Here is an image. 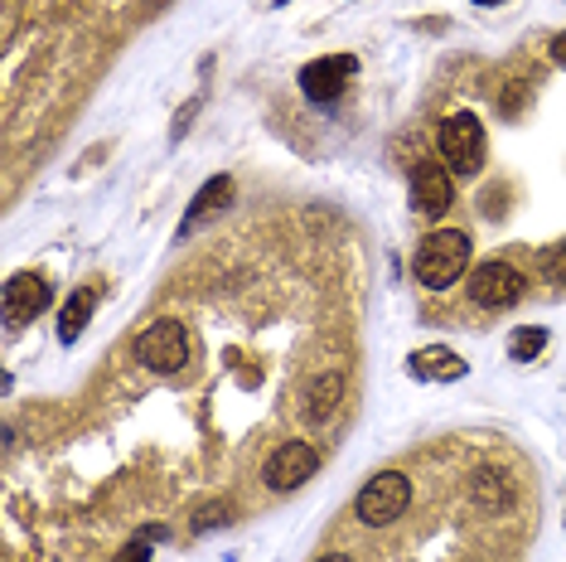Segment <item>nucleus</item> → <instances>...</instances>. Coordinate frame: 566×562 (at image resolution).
I'll use <instances>...</instances> for the list:
<instances>
[{"mask_svg": "<svg viewBox=\"0 0 566 562\" xmlns=\"http://www.w3.org/2000/svg\"><path fill=\"white\" fill-rule=\"evenodd\" d=\"M354 69H358V63H354L349 54H329V59L305 63V69H301V93L311 97V102L339 97V93H344V83L354 79Z\"/></svg>", "mask_w": 566, "mask_h": 562, "instance_id": "0eeeda50", "label": "nucleus"}, {"mask_svg": "<svg viewBox=\"0 0 566 562\" xmlns=\"http://www.w3.org/2000/svg\"><path fill=\"white\" fill-rule=\"evenodd\" d=\"M552 59H557L562 69H566V34H557V44H552Z\"/></svg>", "mask_w": 566, "mask_h": 562, "instance_id": "f3484780", "label": "nucleus"}, {"mask_svg": "<svg viewBox=\"0 0 566 562\" xmlns=\"http://www.w3.org/2000/svg\"><path fill=\"white\" fill-rule=\"evenodd\" d=\"M315 470H319L315 446H305V441H286V446H276L272 461H266V485L286 495V490H301V485L311 480Z\"/></svg>", "mask_w": 566, "mask_h": 562, "instance_id": "423d86ee", "label": "nucleus"}, {"mask_svg": "<svg viewBox=\"0 0 566 562\" xmlns=\"http://www.w3.org/2000/svg\"><path fill=\"white\" fill-rule=\"evenodd\" d=\"M93 305H97V291L93 287H83L78 296H73L69 305H63V321H59V340L63 344H73L87 330V315H93Z\"/></svg>", "mask_w": 566, "mask_h": 562, "instance_id": "f8f14e48", "label": "nucleus"}, {"mask_svg": "<svg viewBox=\"0 0 566 562\" xmlns=\"http://www.w3.org/2000/svg\"><path fill=\"white\" fill-rule=\"evenodd\" d=\"M470 248H474V242H470L465 233H460V228H441V233L421 238V248H417V262H411V272H417V281H427L431 291H441V287H450V281L465 277V267H470Z\"/></svg>", "mask_w": 566, "mask_h": 562, "instance_id": "f257e3e1", "label": "nucleus"}, {"mask_svg": "<svg viewBox=\"0 0 566 562\" xmlns=\"http://www.w3.org/2000/svg\"><path fill=\"white\" fill-rule=\"evenodd\" d=\"M543 277L547 281H566V242H562V248H547L543 252Z\"/></svg>", "mask_w": 566, "mask_h": 562, "instance_id": "2eb2a0df", "label": "nucleus"}, {"mask_svg": "<svg viewBox=\"0 0 566 562\" xmlns=\"http://www.w3.org/2000/svg\"><path fill=\"white\" fill-rule=\"evenodd\" d=\"M543 350H547V330H537V325H523L509 335V360H518V364H533Z\"/></svg>", "mask_w": 566, "mask_h": 562, "instance_id": "ddd939ff", "label": "nucleus"}, {"mask_svg": "<svg viewBox=\"0 0 566 562\" xmlns=\"http://www.w3.org/2000/svg\"><path fill=\"white\" fill-rule=\"evenodd\" d=\"M319 562H349V558H344V553H329V558H319Z\"/></svg>", "mask_w": 566, "mask_h": 562, "instance_id": "a211bd4d", "label": "nucleus"}, {"mask_svg": "<svg viewBox=\"0 0 566 562\" xmlns=\"http://www.w3.org/2000/svg\"><path fill=\"white\" fill-rule=\"evenodd\" d=\"M465 287H470V301L484 305V311H509V305L523 301V272L509 262H480Z\"/></svg>", "mask_w": 566, "mask_h": 562, "instance_id": "39448f33", "label": "nucleus"}, {"mask_svg": "<svg viewBox=\"0 0 566 562\" xmlns=\"http://www.w3.org/2000/svg\"><path fill=\"white\" fill-rule=\"evenodd\" d=\"M411 374H417V378H436V383H455V378H465V360H455L450 350L431 344V350L411 354Z\"/></svg>", "mask_w": 566, "mask_h": 562, "instance_id": "9b49d317", "label": "nucleus"}, {"mask_svg": "<svg viewBox=\"0 0 566 562\" xmlns=\"http://www.w3.org/2000/svg\"><path fill=\"white\" fill-rule=\"evenodd\" d=\"M411 504V485L407 476H397V470H382V476H373L364 490H358V519L368 523V529H382V523L402 519Z\"/></svg>", "mask_w": 566, "mask_h": 562, "instance_id": "7ed1b4c3", "label": "nucleus"}, {"mask_svg": "<svg viewBox=\"0 0 566 562\" xmlns=\"http://www.w3.org/2000/svg\"><path fill=\"white\" fill-rule=\"evenodd\" d=\"M117 562H150V548H146V543H132V548H126V553H122Z\"/></svg>", "mask_w": 566, "mask_h": 562, "instance_id": "dca6fc26", "label": "nucleus"}, {"mask_svg": "<svg viewBox=\"0 0 566 562\" xmlns=\"http://www.w3.org/2000/svg\"><path fill=\"white\" fill-rule=\"evenodd\" d=\"M411 209L427 214V219H441L450 209V175L436 160L411 165Z\"/></svg>", "mask_w": 566, "mask_h": 562, "instance_id": "6e6552de", "label": "nucleus"}, {"mask_svg": "<svg viewBox=\"0 0 566 562\" xmlns=\"http://www.w3.org/2000/svg\"><path fill=\"white\" fill-rule=\"evenodd\" d=\"M334 393H339V378H334V374H325V378L315 383V388H311V398H315V403H311V422H319V417L334 413V403H339Z\"/></svg>", "mask_w": 566, "mask_h": 562, "instance_id": "4468645a", "label": "nucleus"}, {"mask_svg": "<svg viewBox=\"0 0 566 562\" xmlns=\"http://www.w3.org/2000/svg\"><path fill=\"white\" fill-rule=\"evenodd\" d=\"M228 204H233V180H228V175H213V180L195 195V204H189L185 223H179V238H189L195 228H203L209 219H218V214H223Z\"/></svg>", "mask_w": 566, "mask_h": 562, "instance_id": "9d476101", "label": "nucleus"}, {"mask_svg": "<svg viewBox=\"0 0 566 562\" xmlns=\"http://www.w3.org/2000/svg\"><path fill=\"white\" fill-rule=\"evenodd\" d=\"M441 156L455 175H480L484 165V126L470 117V112H455V117L441 122Z\"/></svg>", "mask_w": 566, "mask_h": 562, "instance_id": "20e7f679", "label": "nucleus"}, {"mask_svg": "<svg viewBox=\"0 0 566 562\" xmlns=\"http://www.w3.org/2000/svg\"><path fill=\"white\" fill-rule=\"evenodd\" d=\"M474 6H494V0H474Z\"/></svg>", "mask_w": 566, "mask_h": 562, "instance_id": "6ab92c4d", "label": "nucleus"}, {"mask_svg": "<svg viewBox=\"0 0 566 562\" xmlns=\"http://www.w3.org/2000/svg\"><path fill=\"white\" fill-rule=\"evenodd\" d=\"M44 305H49V281H44V277L20 272V277L6 281V325H10V330L24 325V321H34Z\"/></svg>", "mask_w": 566, "mask_h": 562, "instance_id": "1a4fd4ad", "label": "nucleus"}, {"mask_svg": "<svg viewBox=\"0 0 566 562\" xmlns=\"http://www.w3.org/2000/svg\"><path fill=\"white\" fill-rule=\"evenodd\" d=\"M132 354H136L140 368H150V374H179V368L189 364V335L179 321H156L136 335Z\"/></svg>", "mask_w": 566, "mask_h": 562, "instance_id": "f03ea898", "label": "nucleus"}]
</instances>
